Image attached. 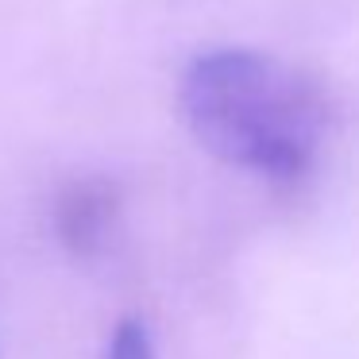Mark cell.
Here are the masks:
<instances>
[{"mask_svg": "<svg viewBox=\"0 0 359 359\" xmlns=\"http://www.w3.org/2000/svg\"><path fill=\"white\" fill-rule=\"evenodd\" d=\"M178 112L212 158L274 186H297L313 170L332 124L317 78L248 47L197 55L182 74Z\"/></svg>", "mask_w": 359, "mask_h": 359, "instance_id": "6da1fadb", "label": "cell"}, {"mask_svg": "<svg viewBox=\"0 0 359 359\" xmlns=\"http://www.w3.org/2000/svg\"><path fill=\"white\" fill-rule=\"evenodd\" d=\"M120 220V189L109 178H74L55 201V236L70 255L97 259Z\"/></svg>", "mask_w": 359, "mask_h": 359, "instance_id": "7a4b0ae2", "label": "cell"}, {"mask_svg": "<svg viewBox=\"0 0 359 359\" xmlns=\"http://www.w3.org/2000/svg\"><path fill=\"white\" fill-rule=\"evenodd\" d=\"M104 359H155V344H151L147 325H143L140 317H124L112 328L109 355Z\"/></svg>", "mask_w": 359, "mask_h": 359, "instance_id": "3957f363", "label": "cell"}]
</instances>
